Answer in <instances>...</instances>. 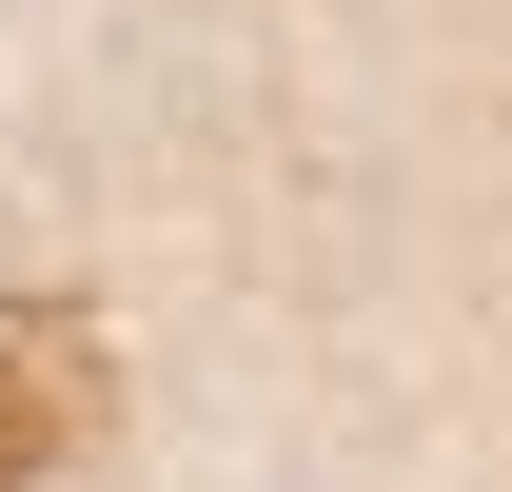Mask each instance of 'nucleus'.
<instances>
[{
	"label": "nucleus",
	"instance_id": "f257e3e1",
	"mask_svg": "<svg viewBox=\"0 0 512 492\" xmlns=\"http://www.w3.org/2000/svg\"><path fill=\"white\" fill-rule=\"evenodd\" d=\"M79 433H99V315L0 296V492H60Z\"/></svg>",
	"mask_w": 512,
	"mask_h": 492
}]
</instances>
